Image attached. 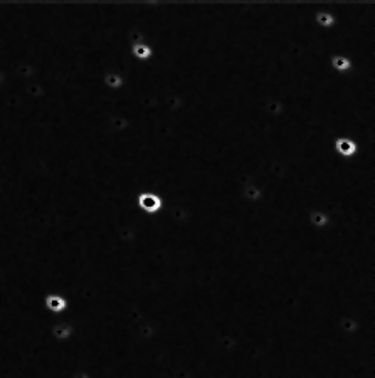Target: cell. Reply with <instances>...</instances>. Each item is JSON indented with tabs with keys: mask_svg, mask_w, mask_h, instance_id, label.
Here are the masks:
<instances>
[{
	"mask_svg": "<svg viewBox=\"0 0 375 378\" xmlns=\"http://www.w3.org/2000/svg\"><path fill=\"white\" fill-rule=\"evenodd\" d=\"M367 143V141H365ZM363 145V143H362ZM362 145L353 140V138H348V136H338L337 140L333 141V153L337 155L338 158H343V160H352L360 153L362 150Z\"/></svg>",
	"mask_w": 375,
	"mask_h": 378,
	"instance_id": "obj_2",
	"label": "cell"
},
{
	"mask_svg": "<svg viewBox=\"0 0 375 378\" xmlns=\"http://www.w3.org/2000/svg\"><path fill=\"white\" fill-rule=\"evenodd\" d=\"M135 205H137V208L143 215L155 217L158 213H162L165 202L160 193L152 190H143L137 193V197H135Z\"/></svg>",
	"mask_w": 375,
	"mask_h": 378,
	"instance_id": "obj_1",
	"label": "cell"
},
{
	"mask_svg": "<svg viewBox=\"0 0 375 378\" xmlns=\"http://www.w3.org/2000/svg\"><path fill=\"white\" fill-rule=\"evenodd\" d=\"M73 378H89V375H88V373H84V371H78V373H74Z\"/></svg>",
	"mask_w": 375,
	"mask_h": 378,
	"instance_id": "obj_9",
	"label": "cell"
},
{
	"mask_svg": "<svg viewBox=\"0 0 375 378\" xmlns=\"http://www.w3.org/2000/svg\"><path fill=\"white\" fill-rule=\"evenodd\" d=\"M306 218H308L309 227L317 229V231L327 229L330 223H332V220H333V217L330 215V213L325 212V210H322V208H313V210H309Z\"/></svg>",
	"mask_w": 375,
	"mask_h": 378,
	"instance_id": "obj_4",
	"label": "cell"
},
{
	"mask_svg": "<svg viewBox=\"0 0 375 378\" xmlns=\"http://www.w3.org/2000/svg\"><path fill=\"white\" fill-rule=\"evenodd\" d=\"M103 86L108 91H121L124 86V78L116 71H108L103 76Z\"/></svg>",
	"mask_w": 375,
	"mask_h": 378,
	"instance_id": "obj_8",
	"label": "cell"
},
{
	"mask_svg": "<svg viewBox=\"0 0 375 378\" xmlns=\"http://www.w3.org/2000/svg\"><path fill=\"white\" fill-rule=\"evenodd\" d=\"M241 195L247 203H259L266 195V188L259 183H246L241 188Z\"/></svg>",
	"mask_w": 375,
	"mask_h": 378,
	"instance_id": "obj_5",
	"label": "cell"
},
{
	"mask_svg": "<svg viewBox=\"0 0 375 378\" xmlns=\"http://www.w3.org/2000/svg\"><path fill=\"white\" fill-rule=\"evenodd\" d=\"M128 52H130V56H132L133 61H137V62H148L150 59L153 57V49L147 42L130 46Z\"/></svg>",
	"mask_w": 375,
	"mask_h": 378,
	"instance_id": "obj_7",
	"label": "cell"
},
{
	"mask_svg": "<svg viewBox=\"0 0 375 378\" xmlns=\"http://www.w3.org/2000/svg\"><path fill=\"white\" fill-rule=\"evenodd\" d=\"M42 306L44 310L51 315H64L66 310L69 308V301L64 294H59V292H47L42 299Z\"/></svg>",
	"mask_w": 375,
	"mask_h": 378,
	"instance_id": "obj_3",
	"label": "cell"
},
{
	"mask_svg": "<svg viewBox=\"0 0 375 378\" xmlns=\"http://www.w3.org/2000/svg\"><path fill=\"white\" fill-rule=\"evenodd\" d=\"M328 66L337 74H348L353 69V62H352V59L348 56H345V54H333L328 61Z\"/></svg>",
	"mask_w": 375,
	"mask_h": 378,
	"instance_id": "obj_6",
	"label": "cell"
}]
</instances>
